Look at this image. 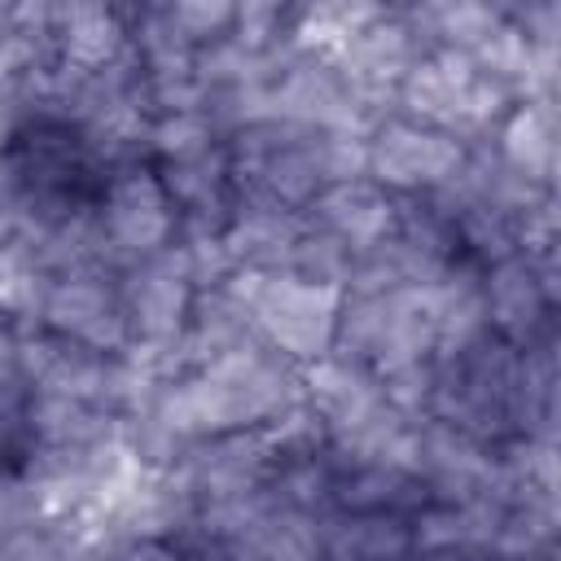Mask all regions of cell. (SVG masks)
Returning a JSON list of instances; mask_svg holds the SVG:
<instances>
[{"label":"cell","mask_w":561,"mask_h":561,"mask_svg":"<svg viewBox=\"0 0 561 561\" xmlns=\"http://www.w3.org/2000/svg\"><path fill=\"white\" fill-rule=\"evenodd\" d=\"M18 180L31 197H57L61 206H88L101 188V171L92 153L70 136V127L35 123L18 136Z\"/></svg>","instance_id":"cell-1"}]
</instances>
